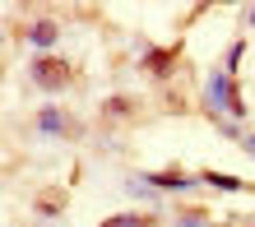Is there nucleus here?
Instances as JSON below:
<instances>
[{"label":"nucleus","instance_id":"nucleus-1","mask_svg":"<svg viewBox=\"0 0 255 227\" xmlns=\"http://www.w3.org/2000/svg\"><path fill=\"white\" fill-rule=\"evenodd\" d=\"M209 102L214 107H232V112H242V102L232 98V88H228V74H214V84H209Z\"/></svg>","mask_w":255,"mask_h":227},{"label":"nucleus","instance_id":"nucleus-2","mask_svg":"<svg viewBox=\"0 0 255 227\" xmlns=\"http://www.w3.org/2000/svg\"><path fill=\"white\" fill-rule=\"evenodd\" d=\"M37 79L56 88V84H61V79H65V74H61V70H56V65H51V60H42V65H37Z\"/></svg>","mask_w":255,"mask_h":227},{"label":"nucleus","instance_id":"nucleus-3","mask_svg":"<svg viewBox=\"0 0 255 227\" xmlns=\"http://www.w3.org/2000/svg\"><path fill=\"white\" fill-rule=\"evenodd\" d=\"M33 42H37V47H51V42H56V28L51 23H37L33 28Z\"/></svg>","mask_w":255,"mask_h":227},{"label":"nucleus","instance_id":"nucleus-4","mask_svg":"<svg viewBox=\"0 0 255 227\" xmlns=\"http://www.w3.org/2000/svg\"><path fill=\"white\" fill-rule=\"evenodd\" d=\"M209 186H218V190H242V181H237V176H214V172H209Z\"/></svg>","mask_w":255,"mask_h":227},{"label":"nucleus","instance_id":"nucleus-5","mask_svg":"<svg viewBox=\"0 0 255 227\" xmlns=\"http://www.w3.org/2000/svg\"><path fill=\"white\" fill-rule=\"evenodd\" d=\"M153 181H158V186H167V190H172V186H176V190L186 186V176H153Z\"/></svg>","mask_w":255,"mask_h":227},{"label":"nucleus","instance_id":"nucleus-6","mask_svg":"<svg viewBox=\"0 0 255 227\" xmlns=\"http://www.w3.org/2000/svg\"><path fill=\"white\" fill-rule=\"evenodd\" d=\"M112 227H144V218H116Z\"/></svg>","mask_w":255,"mask_h":227},{"label":"nucleus","instance_id":"nucleus-7","mask_svg":"<svg viewBox=\"0 0 255 227\" xmlns=\"http://www.w3.org/2000/svg\"><path fill=\"white\" fill-rule=\"evenodd\" d=\"M246 148H255V139H246Z\"/></svg>","mask_w":255,"mask_h":227}]
</instances>
